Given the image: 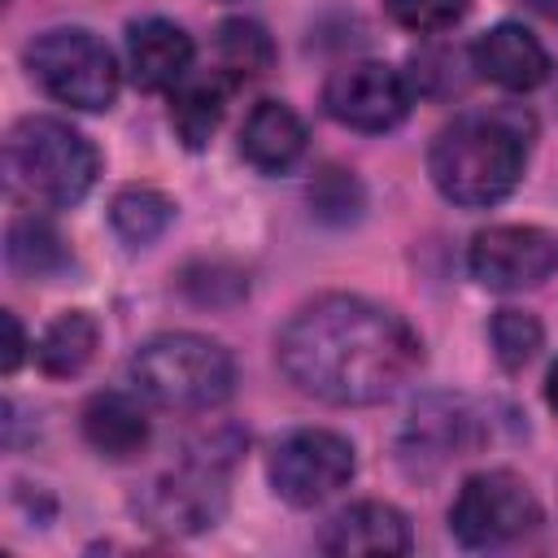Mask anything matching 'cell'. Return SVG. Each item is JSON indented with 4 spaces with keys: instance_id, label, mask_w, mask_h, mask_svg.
Wrapping results in <instances>:
<instances>
[{
    "instance_id": "6da1fadb",
    "label": "cell",
    "mask_w": 558,
    "mask_h": 558,
    "mask_svg": "<svg viewBox=\"0 0 558 558\" xmlns=\"http://www.w3.org/2000/svg\"><path fill=\"white\" fill-rule=\"evenodd\" d=\"M275 357L305 397L327 405H375L423 366V340L397 310L331 292L288 318Z\"/></svg>"
},
{
    "instance_id": "7a4b0ae2",
    "label": "cell",
    "mask_w": 558,
    "mask_h": 558,
    "mask_svg": "<svg viewBox=\"0 0 558 558\" xmlns=\"http://www.w3.org/2000/svg\"><path fill=\"white\" fill-rule=\"evenodd\" d=\"M536 118L523 105H480L445 122L432 140L427 170L445 201L462 209L497 205L523 179Z\"/></svg>"
},
{
    "instance_id": "3957f363",
    "label": "cell",
    "mask_w": 558,
    "mask_h": 558,
    "mask_svg": "<svg viewBox=\"0 0 558 558\" xmlns=\"http://www.w3.org/2000/svg\"><path fill=\"white\" fill-rule=\"evenodd\" d=\"M100 157L61 118H22L4 140V179L31 205H74L96 183Z\"/></svg>"
},
{
    "instance_id": "277c9868",
    "label": "cell",
    "mask_w": 558,
    "mask_h": 558,
    "mask_svg": "<svg viewBox=\"0 0 558 558\" xmlns=\"http://www.w3.org/2000/svg\"><path fill=\"white\" fill-rule=\"evenodd\" d=\"M131 379L148 401L166 410H214L235 388V362L209 336L166 331L135 349Z\"/></svg>"
},
{
    "instance_id": "5b68a950",
    "label": "cell",
    "mask_w": 558,
    "mask_h": 558,
    "mask_svg": "<svg viewBox=\"0 0 558 558\" xmlns=\"http://www.w3.org/2000/svg\"><path fill=\"white\" fill-rule=\"evenodd\" d=\"M26 65L35 83L70 109L100 113L118 100V61L105 48V39H96L83 26H52L35 35L26 44Z\"/></svg>"
},
{
    "instance_id": "8992f818",
    "label": "cell",
    "mask_w": 558,
    "mask_h": 558,
    "mask_svg": "<svg viewBox=\"0 0 558 558\" xmlns=\"http://www.w3.org/2000/svg\"><path fill=\"white\" fill-rule=\"evenodd\" d=\"M536 523H541V501L514 471H480L462 480L449 506V532L466 549H493L519 541L536 532Z\"/></svg>"
},
{
    "instance_id": "52a82bcc",
    "label": "cell",
    "mask_w": 558,
    "mask_h": 558,
    "mask_svg": "<svg viewBox=\"0 0 558 558\" xmlns=\"http://www.w3.org/2000/svg\"><path fill=\"white\" fill-rule=\"evenodd\" d=\"M357 471L353 445L327 427H301L270 453V484L288 506H318Z\"/></svg>"
},
{
    "instance_id": "ba28073f",
    "label": "cell",
    "mask_w": 558,
    "mask_h": 558,
    "mask_svg": "<svg viewBox=\"0 0 558 558\" xmlns=\"http://www.w3.org/2000/svg\"><path fill=\"white\" fill-rule=\"evenodd\" d=\"M227 506V488H222V466L187 458L179 471L157 475L140 497H135V514L166 536H192L218 523Z\"/></svg>"
},
{
    "instance_id": "9c48e42d",
    "label": "cell",
    "mask_w": 558,
    "mask_h": 558,
    "mask_svg": "<svg viewBox=\"0 0 558 558\" xmlns=\"http://www.w3.org/2000/svg\"><path fill=\"white\" fill-rule=\"evenodd\" d=\"M410 83L388 61H353L340 65L323 83V109L353 131H388L410 113Z\"/></svg>"
},
{
    "instance_id": "30bf717a",
    "label": "cell",
    "mask_w": 558,
    "mask_h": 558,
    "mask_svg": "<svg viewBox=\"0 0 558 558\" xmlns=\"http://www.w3.org/2000/svg\"><path fill=\"white\" fill-rule=\"evenodd\" d=\"M466 270L493 292L536 288L558 270V235L545 227H488L471 240Z\"/></svg>"
},
{
    "instance_id": "8fae6325",
    "label": "cell",
    "mask_w": 558,
    "mask_h": 558,
    "mask_svg": "<svg viewBox=\"0 0 558 558\" xmlns=\"http://www.w3.org/2000/svg\"><path fill=\"white\" fill-rule=\"evenodd\" d=\"M471 65L480 70V78H488L506 92H532L549 78L545 44L519 22H501V26L484 31L471 48Z\"/></svg>"
},
{
    "instance_id": "7c38bea8",
    "label": "cell",
    "mask_w": 558,
    "mask_h": 558,
    "mask_svg": "<svg viewBox=\"0 0 558 558\" xmlns=\"http://www.w3.org/2000/svg\"><path fill=\"white\" fill-rule=\"evenodd\" d=\"M192 35L166 17H144L126 31V61L131 78L144 92H174L192 70Z\"/></svg>"
},
{
    "instance_id": "4fadbf2b",
    "label": "cell",
    "mask_w": 558,
    "mask_h": 558,
    "mask_svg": "<svg viewBox=\"0 0 558 558\" xmlns=\"http://www.w3.org/2000/svg\"><path fill=\"white\" fill-rule=\"evenodd\" d=\"M410 523L397 506L388 501H357L349 510H340L323 532H318V549L323 554H410Z\"/></svg>"
},
{
    "instance_id": "5bb4252c",
    "label": "cell",
    "mask_w": 558,
    "mask_h": 558,
    "mask_svg": "<svg viewBox=\"0 0 558 558\" xmlns=\"http://www.w3.org/2000/svg\"><path fill=\"white\" fill-rule=\"evenodd\" d=\"M301 153H305V122L283 100H257L240 126V157L262 174H279Z\"/></svg>"
},
{
    "instance_id": "9a60e30c",
    "label": "cell",
    "mask_w": 558,
    "mask_h": 558,
    "mask_svg": "<svg viewBox=\"0 0 558 558\" xmlns=\"http://www.w3.org/2000/svg\"><path fill=\"white\" fill-rule=\"evenodd\" d=\"M83 436L100 458L126 462L148 445V414L126 392H96L83 405Z\"/></svg>"
},
{
    "instance_id": "2e32d148",
    "label": "cell",
    "mask_w": 558,
    "mask_h": 558,
    "mask_svg": "<svg viewBox=\"0 0 558 558\" xmlns=\"http://www.w3.org/2000/svg\"><path fill=\"white\" fill-rule=\"evenodd\" d=\"M471 410L453 397H432L410 414V432H405V453L410 458H462L471 449Z\"/></svg>"
},
{
    "instance_id": "e0dca14e",
    "label": "cell",
    "mask_w": 558,
    "mask_h": 558,
    "mask_svg": "<svg viewBox=\"0 0 558 558\" xmlns=\"http://www.w3.org/2000/svg\"><path fill=\"white\" fill-rule=\"evenodd\" d=\"M227 113V74L183 78L170 92V126L187 148H205Z\"/></svg>"
},
{
    "instance_id": "ac0fdd59",
    "label": "cell",
    "mask_w": 558,
    "mask_h": 558,
    "mask_svg": "<svg viewBox=\"0 0 558 558\" xmlns=\"http://www.w3.org/2000/svg\"><path fill=\"white\" fill-rule=\"evenodd\" d=\"M96 340H100V327L87 310H70L61 318H52L35 344V357L44 366V375L52 379H65V375H78L92 353H96Z\"/></svg>"
},
{
    "instance_id": "d6986e66",
    "label": "cell",
    "mask_w": 558,
    "mask_h": 558,
    "mask_svg": "<svg viewBox=\"0 0 558 558\" xmlns=\"http://www.w3.org/2000/svg\"><path fill=\"white\" fill-rule=\"evenodd\" d=\"M4 257L22 279H52L70 266V248L44 218H17L4 240Z\"/></svg>"
},
{
    "instance_id": "ffe728a7",
    "label": "cell",
    "mask_w": 558,
    "mask_h": 558,
    "mask_svg": "<svg viewBox=\"0 0 558 558\" xmlns=\"http://www.w3.org/2000/svg\"><path fill=\"white\" fill-rule=\"evenodd\" d=\"M214 52H218V70L227 78H240V83L244 78H262L275 65V39L253 17H227L218 26Z\"/></svg>"
},
{
    "instance_id": "44dd1931",
    "label": "cell",
    "mask_w": 558,
    "mask_h": 558,
    "mask_svg": "<svg viewBox=\"0 0 558 558\" xmlns=\"http://www.w3.org/2000/svg\"><path fill=\"white\" fill-rule=\"evenodd\" d=\"M174 218L170 196H161L157 187H122L109 205V222L126 244H153Z\"/></svg>"
},
{
    "instance_id": "7402d4cb",
    "label": "cell",
    "mask_w": 558,
    "mask_h": 558,
    "mask_svg": "<svg viewBox=\"0 0 558 558\" xmlns=\"http://www.w3.org/2000/svg\"><path fill=\"white\" fill-rule=\"evenodd\" d=\"M488 336H493V353L506 371H523L536 357L541 340H545L541 318L527 314V310H497L493 323H488Z\"/></svg>"
},
{
    "instance_id": "603a6c76",
    "label": "cell",
    "mask_w": 558,
    "mask_h": 558,
    "mask_svg": "<svg viewBox=\"0 0 558 558\" xmlns=\"http://www.w3.org/2000/svg\"><path fill=\"white\" fill-rule=\"evenodd\" d=\"M388 17L414 35H440L449 26H458L471 9V0H384Z\"/></svg>"
},
{
    "instance_id": "cb8c5ba5",
    "label": "cell",
    "mask_w": 558,
    "mask_h": 558,
    "mask_svg": "<svg viewBox=\"0 0 558 558\" xmlns=\"http://www.w3.org/2000/svg\"><path fill=\"white\" fill-rule=\"evenodd\" d=\"M4 331H9V349H4V371L13 375V371H17V362H22V349H26V331H22V323H17V314H13V310H4Z\"/></svg>"
},
{
    "instance_id": "d4e9b609",
    "label": "cell",
    "mask_w": 558,
    "mask_h": 558,
    "mask_svg": "<svg viewBox=\"0 0 558 558\" xmlns=\"http://www.w3.org/2000/svg\"><path fill=\"white\" fill-rule=\"evenodd\" d=\"M545 401L558 410V362L549 366V379H545Z\"/></svg>"
},
{
    "instance_id": "484cf974",
    "label": "cell",
    "mask_w": 558,
    "mask_h": 558,
    "mask_svg": "<svg viewBox=\"0 0 558 558\" xmlns=\"http://www.w3.org/2000/svg\"><path fill=\"white\" fill-rule=\"evenodd\" d=\"M532 9H536L541 17H549V22L558 26V0H532Z\"/></svg>"
}]
</instances>
